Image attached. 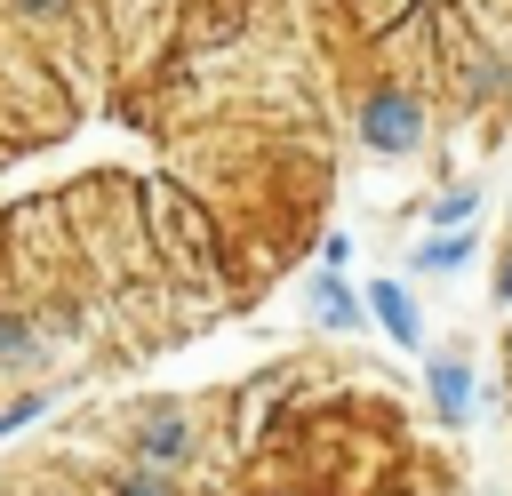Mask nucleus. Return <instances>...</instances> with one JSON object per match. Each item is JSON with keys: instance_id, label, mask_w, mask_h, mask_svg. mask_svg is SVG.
I'll return each instance as SVG.
<instances>
[{"instance_id": "f257e3e1", "label": "nucleus", "mask_w": 512, "mask_h": 496, "mask_svg": "<svg viewBox=\"0 0 512 496\" xmlns=\"http://www.w3.org/2000/svg\"><path fill=\"white\" fill-rule=\"evenodd\" d=\"M144 240H152V264L184 272V280H224V232H216V208L184 184H144Z\"/></svg>"}, {"instance_id": "f03ea898", "label": "nucleus", "mask_w": 512, "mask_h": 496, "mask_svg": "<svg viewBox=\"0 0 512 496\" xmlns=\"http://www.w3.org/2000/svg\"><path fill=\"white\" fill-rule=\"evenodd\" d=\"M344 128H352V144H360L368 160H416V152L432 144V96L408 88V80L368 72V80L352 88V104H344Z\"/></svg>"}, {"instance_id": "7ed1b4c3", "label": "nucleus", "mask_w": 512, "mask_h": 496, "mask_svg": "<svg viewBox=\"0 0 512 496\" xmlns=\"http://www.w3.org/2000/svg\"><path fill=\"white\" fill-rule=\"evenodd\" d=\"M120 456L144 464V472L184 480L192 456H200V408L176 400V392H144V400L128 408V424H120Z\"/></svg>"}, {"instance_id": "20e7f679", "label": "nucleus", "mask_w": 512, "mask_h": 496, "mask_svg": "<svg viewBox=\"0 0 512 496\" xmlns=\"http://www.w3.org/2000/svg\"><path fill=\"white\" fill-rule=\"evenodd\" d=\"M48 368V312L0 296V376H40Z\"/></svg>"}, {"instance_id": "39448f33", "label": "nucleus", "mask_w": 512, "mask_h": 496, "mask_svg": "<svg viewBox=\"0 0 512 496\" xmlns=\"http://www.w3.org/2000/svg\"><path fill=\"white\" fill-rule=\"evenodd\" d=\"M304 312H312V328H328V336H352V328H368V288H352L344 272L312 264V280H304Z\"/></svg>"}, {"instance_id": "423d86ee", "label": "nucleus", "mask_w": 512, "mask_h": 496, "mask_svg": "<svg viewBox=\"0 0 512 496\" xmlns=\"http://www.w3.org/2000/svg\"><path fill=\"white\" fill-rule=\"evenodd\" d=\"M424 400H432L440 424H472V416H480V376H472V360H464V352H432V360H424Z\"/></svg>"}, {"instance_id": "0eeeda50", "label": "nucleus", "mask_w": 512, "mask_h": 496, "mask_svg": "<svg viewBox=\"0 0 512 496\" xmlns=\"http://www.w3.org/2000/svg\"><path fill=\"white\" fill-rule=\"evenodd\" d=\"M368 320L392 336V344H424V304L408 296V280H368Z\"/></svg>"}, {"instance_id": "6e6552de", "label": "nucleus", "mask_w": 512, "mask_h": 496, "mask_svg": "<svg viewBox=\"0 0 512 496\" xmlns=\"http://www.w3.org/2000/svg\"><path fill=\"white\" fill-rule=\"evenodd\" d=\"M8 8V24L24 32V40H64L80 16H88V0H0Z\"/></svg>"}, {"instance_id": "1a4fd4ad", "label": "nucleus", "mask_w": 512, "mask_h": 496, "mask_svg": "<svg viewBox=\"0 0 512 496\" xmlns=\"http://www.w3.org/2000/svg\"><path fill=\"white\" fill-rule=\"evenodd\" d=\"M472 248H480V232H424V240H416V280H448V272H464Z\"/></svg>"}, {"instance_id": "9d476101", "label": "nucleus", "mask_w": 512, "mask_h": 496, "mask_svg": "<svg viewBox=\"0 0 512 496\" xmlns=\"http://www.w3.org/2000/svg\"><path fill=\"white\" fill-rule=\"evenodd\" d=\"M480 184H440L432 200H424V232H472V216H480Z\"/></svg>"}, {"instance_id": "9b49d317", "label": "nucleus", "mask_w": 512, "mask_h": 496, "mask_svg": "<svg viewBox=\"0 0 512 496\" xmlns=\"http://www.w3.org/2000/svg\"><path fill=\"white\" fill-rule=\"evenodd\" d=\"M96 496H184V480H168V472H144V464H112V472L96 480Z\"/></svg>"}, {"instance_id": "f8f14e48", "label": "nucleus", "mask_w": 512, "mask_h": 496, "mask_svg": "<svg viewBox=\"0 0 512 496\" xmlns=\"http://www.w3.org/2000/svg\"><path fill=\"white\" fill-rule=\"evenodd\" d=\"M320 264H328V272H344V264H352V232H344V224H336V232H320Z\"/></svg>"}, {"instance_id": "ddd939ff", "label": "nucleus", "mask_w": 512, "mask_h": 496, "mask_svg": "<svg viewBox=\"0 0 512 496\" xmlns=\"http://www.w3.org/2000/svg\"><path fill=\"white\" fill-rule=\"evenodd\" d=\"M496 304H512V240L496 248Z\"/></svg>"}, {"instance_id": "4468645a", "label": "nucleus", "mask_w": 512, "mask_h": 496, "mask_svg": "<svg viewBox=\"0 0 512 496\" xmlns=\"http://www.w3.org/2000/svg\"><path fill=\"white\" fill-rule=\"evenodd\" d=\"M248 496H312V488H288V480H272V488H248Z\"/></svg>"}, {"instance_id": "2eb2a0df", "label": "nucleus", "mask_w": 512, "mask_h": 496, "mask_svg": "<svg viewBox=\"0 0 512 496\" xmlns=\"http://www.w3.org/2000/svg\"><path fill=\"white\" fill-rule=\"evenodd\" d=\"M504 384H512V328H504Z\"/></svg>"}, {"instance_id": "dca6fc26", "label": "nucleus", "mask_w": 512, "mask_h": 496, "mask_svg": "<svg viewBox=\"0 0 512 496\" xmlns=\"http://www.w3.org/2000/svg\"><path fill=\"white\" fill-rule=\"evenodd\" d=\"M88 496H96V488H88Z\"/></svg>"}]
</instances>
